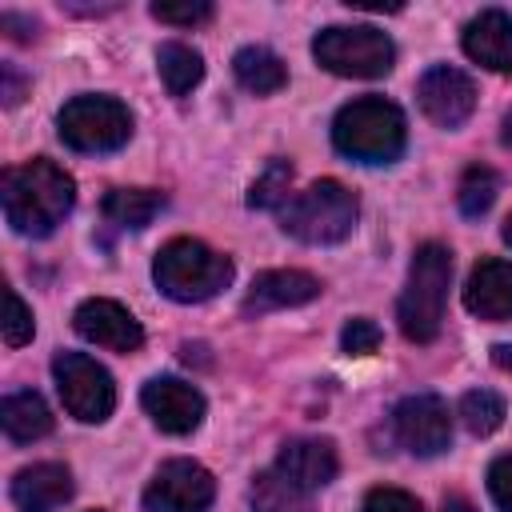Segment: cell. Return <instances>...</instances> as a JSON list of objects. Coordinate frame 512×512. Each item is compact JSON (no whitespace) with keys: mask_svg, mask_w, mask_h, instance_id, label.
I'll return each instance as SVG.
<instances>
[{"mask_svg":"<svg viewBox=\"0 0 512 512\" xmlns=\"http://www.w3.org/2000/svg\"><path fill=\"white\" fill-rule=\"evenodd\" d=\"M164 208V192L156 188H112L104 196V220L120 232H140Z\"/></svg>","mask_w":512,"mask_h":512,"instance_id":"cell-21","label":"cell"},{"mask_svg":"<svg viewBox=\"0 0 512 512\" xmlns=\"http://www.w3.org/2000/svg\"><path fill=\"white\" fill-rule=\"evenodd\" d=\"M216 500V480L196 460H168L156 468L152 484L144 488L148 512H208Z\"/></svg>","mask_w":512,"mask_h":512,"instance_id":"cell-10","label":"cell"},{"mask_svg":"<svg viewBox=\"0 0 512 512\" xmlns=\"http://www.w3.org/2000/svg\"><path fill=\"white\" fill-rule=\"evenodd\" d=\"M144 412L152 416V424L168 436H188L192 428H200L204 420V396L200 388L176 380V376H152L140 392Z\"/></svg>","mask_w":512,"mask_h":512,"instance_id":"cell-12","label":"cell"},{"mask_svg":"<svg viewBox=\"0 0 512 512\" xmlns=\"http://www.w3.org/2000/svg\"><path fill=\"white\" fill-rule=\"evenodd\" d=\"M72 328H76L88 344L108 348V352H136V348L144 344L140 320H136L124 304L104 300V296L84 300V304L76 308V316H72Z\"/></svg>","mask_w":512,"mask_h":512,"instance_id":"cell-13","label":"cell"},{"mask_svg":"<svg viewBox=\"0 0 512 512\" xmlns=\"http://www.w3.org/2000/svg\"><path fill=\"white\" fill-rule=\"evenodd\" d=\"M364 512H424V504L404 488H372L364 496Z\"/></svg>","mask_w":512,"mask_h":512,"instance_id":"cell-29","label":"cell"},{"mask_svg":"<svg viewBox=\"0 0 512 512\" xmlns=\"http://www.w3.org/2000/svg\"><path fill=\"white\" fill-rule=\"evenodd\" d=\"M0 200H4V220L12 224V232H20V236H48L72 212L76 180L60 164L36 156V160H24L16 168H4Z\"/></svg>","mask_w":512,"mask_h":512,"instance_id":"cell-1","label":"cell"},{"mask_svg":"<svg viewBox=\"0 0 512 512\" xmlns=\"http://www.w3.org/2000/svg\"><path fill=\"white\" fill-rule=\"evenodd\" d=\"M320 296V280L312 272H300V268H268L252 280L248 296H244V316H264V312H276V308H300L308 300Z\"/></svg>","mask_w":512,"mask_h":512,"instance_id":"cell-14","label":"cell"},{"mask_svg":"<svg viewBox=\"0 0 512 512\" xmlns=\"http://www.w3.org/2000/svg\"><path fill=\"white\" fill-rule=\"evenodd\" d=\"M392 432L412 456H440L452 444V412L436 392H416L392 408Z\"/></svg>","mask_w":512,"mask_h":512,"instance_id":"cell-9","label":"cell"},{"mask_svg":"<svg viewBox=\"0 0 512 512\" xmlns=\"http://www.w3.org/2000/svg\"><path fill=\"white\" fill-rule=\"evenodd\" d=\"M464 52L500 76H512V16L500 8H484L464 24Z\"/></svg>","mask_w":512,"mask_h":512,"instance_id":"cell-17","label":"cell"},{"mask_svg":"<svg viewBox=\"0 0 512 512\" xmlns=\"http://www.w3.org/2000/svg\"><path fill=\"white\" fill-rule=\"evenodd\" d=\"M28 340H32V312H28V304L20 300V292L8 288V292H4V344H8V348H20V344H28Z\"/></svg>","mask_w":512,"mask_h":512,"instance_id":"cell-27","label":"cell"},{"mask_svg":"<svg viewBox=\"0 0 512 512\" xmlns=\"http://www.w3.org/2000/svg\"><path fill=\"white\" fill-rule=\"evenodd\" d=\"M152 16L156 20H164V24H204L208 16H212V4L208 0H188V4H152Z\"/></svg>","mask_w":512,"mask_h":512,"instance_id":"cell-30","label":"cell"},{"mask_svg":"<svg viewBox=\"0 0 512 512\" xmlns=\"http://www.w3.org/2000/svg\"><path fill=\"white\" fill-rule=\"evenodd\" d=\"M500 236H504V244H508V248H512V216H508V220H504V228H500Z\"/></svg>","mask_w":512,"mask_h":512,"instance_id":"cell-37","label":"cell"},{"mask_svg":"<svg viewBox=\"0 0 512 512\" xmlns=\"http://www.w3.org/2000/svg\"><path fill=\"white\" fill-rule=\"evenodd\" d=\"M232 72H236L240 88H248V92H256V96H272V92H280V88L288 84L284 60H280L272 48H264V44L240 48V52L232 56Z\"/></svg>","mask_w":512,"mask_h":512,"instance_id":"cell-19","label":"cell"},{"mask_svg":"<svg viewBox=\"0 0 512 512\" xmlns=\"http://www.w3.org/2000/svg\"><path fill=\"white\" fill-rule=\"evenodd\" d=\"M248 500H252V512H316L312 500H308V492H304L300 484H292V480H288L284 472H276V468L256 472Z\"/></svg>","mask_w":512,"mask_h":512,"instance_id":"cell-23","label":"cell"},{"mask_svg":"<svg viewBox=\"0 0 512 512\" xmlns=\"http://www.w3.org/2000/svg\"><path fill=\"white\" fill-rule=\"evenodd\" d=\"M0 80H4V92H0V96H4V104H20V96H24V80L16 76V68H12V64H4V68H0Z\"/></svg>","mask_w":512,"mask_h":512,"instance_id":"cell-33","label":"cell"},{"mask_svg":"<svg viewBox=\"0 0 512 512\" xmlns=\"http://www.w3.org/2000/svg\"><path fill=\"white\" fill-rule=\"evenodd\" d=\"M492 364L504 368V372H512V344H496L492 348Z\"/></svg>","mask_w":512,"mask_h":512,"instance_id":"cell-35","label":"cell"},{"mask_svg":"<svg viewBox=\"0 0 512 512\" xmlns=\"http://www.w3.org/2000/svg\"><path fill=\"white\" fill-rule=\"evenodd\" d=\"M464 308L480 320H512V264L508 260H480L472 272H468V284H464Z\"/></svg>","mask_w":512,"mask_h":512,"instance_id":"cell-16","label":"cell"},{"mask_svg":"<svg viewBox=\"0 0 512 512\" xmlns=\"http://www.w3.org/2000/svg\"><path fill=\"white\" fill-rule=\"evenodd\" d=\"M156 68H160V80H164L168 96H188L204 80V56L192 44H180V40H164L156 48Z\"/></svg>","mask_w":512,"mask_h":512,"instance_id":"cell-22","label":"cell"},{"mask_svg":"<svg viewBox=\"0 0 512 512\" xmlns=\"http://www.w3.org/2000/svg\"><path fill=\"white\" fill-rule=\"evenodd\" d=\"M52 376H56V392H60L68 416H76L84 424H100L112 416L116 384L104 364H96L84 352H60L52 360Z\"/></svg>","mask_w":512,"mask_h":512,"instance_id":"cell-8","label":"cell"},{"mask_svg":"<svg viewBox=\"0 0 512 512\" xmlns=\"http://www.w3.org/2000/svg\"><path fill=\"white\" fill-rule=\"evenodd\" d=\"M0 28H4L12 40H20V44L36 40V32H40V24H36L32 16H20V12H0Z\"/></svg>","mask_w":512,"mask_h":512,"instance_id":"cell-32","label":"cell"},{"mask_svg":"<svg viewBox=\"0 0 512 512\" xmlns=\"http://www.w3.org/2000/svg\"><path fill=\"white\" fill-rule=\"evenodd\" d=\"M72 500V472L64 464H28L12 476V504L20 512H56Z\"/></svg>","mask_w":512,"mask_h":512,"instance_id":"cell-18","label":"cell"},{"mask_svg":"<svg viewBox=\"0 0 512 512\" xmlns=\"http://www.w3.org/2000/svg\"><path fill=\"white\" fill-rule=\"evenodd\" d=\"M500 144L512 152V108L504 112V124H500Z\"/></svg>","mask_w":512,"mask_h":512,"instance_id":"cell-36","label":"cell"},{"mask_svg":"<svg viewBox=\"0 0 512 512\" xmlns=\"http://www.w3.org/2000/svg\"><path fill=\"white\" fill-rule=\"evenodd\" d=\"M488 492L496 500L500 512H512V452L508 456H496L488 464Z\"/></svg>","mask_w":512,"mask_h":512,"instance_id":"cell-31","label":"cell"},{"mask_svg":"<svg viewBox=\"0 0 512 512\" xmlns=\"http://www.w3.org/2000/svg\"><path fill=\"white\" fill-rule=\"evenodd\" d=\"M152 280L168 300L200 304L232 284V260L192 236H176L156 252Z\"/></svg>","mask_w":512,"mask_h":512,"instance_id":"cell-4","label":"cell"},{"mask_svg":"<svg viewBox=\"0 0 512 512\" xmlns=\"http://www.w3.org/2000/svg\"><path fill=\"white\" fill-rule=\"evenodd\" d=\"M0 424L16 444H32L52 432V412L40 392H12L0 404Z\"/></svg>","mask_w":512,"mask_h":512,"instance_id":"cell-20","label":"cell"},{"mask_svg":"<svg viewBox=\"0 0 512 512\" xmlns=\"http://www.w3.org/2000/svg\"><path fill=\"white\" fill-rule=\"evenodd\" d=\"M276 472H284L292 484H300L304 492L312 488H324L336 480L340 472V456H336V444L332 440H320V436H296L280 448L276 456Z\"/></svg>","mask_w":512,"mask_h":512,"instance_id":"cell-15","label":"cell"},{"mask_svg":"<svg viewBox=\"0 0 512 512\" xmlns=\"http://www.w3.org/2000/svg\"><path fill=\"white\" fill-rule=\"evenodd\" d=\"M288 184H292V164L288 160H268L264 172L248 188V208H280V204H288Z\"/></svg>","mask_w":512,"mask_h":512,"instance_id":"cell-26","label":"cell"},{"mask_svg":"<svg viewBox=\"0 0 512 512\" xmlns=\"http://www.w3.org/2000/svg\"><path fill=\"white\" fill-rule=\"evenodd\" d=\"M356 216L360 204L352 188H344L340 180H316L284 204L280 228L300 244H340L356 228Z\"/></svg>","mask_w":512,"mask_h":512,"instance_id":"cell-5","label":"cell"},{"mask_svg":"<svg viewBox=\"0 0 512 512\" xmlns=\"http://www.w3.org/2000/svg\"><path fill=\"white\" fill-rule=\"evenodd\" d=\"M332 144L356 164H392L408 144L404 112L384 96H360L336 112Z\"/></svg>","mask_w":512,"mask_h":512,"instance_id":"cell-2","label":"cell"},{"mask_svg":"<svg viewBox=\"0 0 512 512\" xmlns=\"http://www.w3.org/2000/svg\"><path fill=\"white\" fill-rule=\"evenodd\" d=\"M444 512H476V508H472V500L464 492H448L444 496Z\"/></svg>","mask_w":512,"mask_h":512,"instance_id":"cell-34","label":"cell"},{"mask_svg":"<svg viewBox=\"0 0 512 512\" xmlns=\"http://www.w3.org/2000/svg\"><path fill=\"white\" fill-rule=\"evenodd\" d=\"M56 132L76 152H116L132 136V112L116 96H76L60 108Z\"/></svg>","mask_w":512,"mask_h":512,"instance_id":"cell-7","label":"cell"},{"mask_svg":"<svg viewBox=\"0 0 512 512\" xmlns=\"http://www.w3.org/2000/svg\"><path fill=\"white\" fill-rule=\"evenodd\" d=\"M504 416H508V408H504V400L492 388H472L460 400V424L472 436H492L504 424Z\"/></svg>","mask_w":512,"mask_h":512,"instance_id":"cell-25","label":"cell"},{"mask_svg":"<svg viewBox=\"0 0 512 512\" xmlns=\"http://www.w3.org/2000/svg\"><path fill=\"white\" fill-rule=\"evenodd\" d=\"M312 56H316V64L328 68L332 76L376 80V76L392 72V64H396V44L388 40V32H380V28H372V24H332V28L316 32Z\"/></svg>","mask_w":512,"mask_h":512,"instance_id":"cell-6","label":"cell"},{"mask_svg":"<svg viewBox=\"0 0 512 512\" xmlns=\"http://www.w3.org/2000/svg\"><path fill=\"white\" fill-rule=\"evenodd\" d=\"M380 328H376V320H368V316H356V320H348L344 324V332H340V348H344V356H372L376 348H380Z\"/></svg>","mask_w":512,"mask_h":512,"instance_id":"cell-28","label":"cell"},{"mask_svg":"<svg viewBox=\"0 0 512 512\" xmlns=\"http://www.w3.org/2000/svg\"><path fill=\"white\" fill-rule=\"evenodd\" d=\"M496 192H500V176L488 164H468L464 176H460V188H456V204H460V212L468 220H476V216H484L492 208Z\"/></svg>","mask_w":512,"mask_h":512,"instance_id":"cell-24","label":"cell"},{"mask_svg":"<svg viewBox=\"0 0 512 512\" xmlns=\"http://www.w3.org/2000/svg\"><path fill=\"white\" fill-rule=\"evenodd\" d=\"M416 100L424 108V116L440 128H460L472 108H476V84L468 72L452 68V64H436L420 76L416 84Z\"/></svg>","mask_w":512,"mask_h":512,"instance_id":"cell-11","label":"cell"},{"mask_svg":"<svg viewBox=\"0 0 512 512\" xmlns=\"http://www.w3.org/2000/svg\"><path fill=\"white\" fill-rule=\"evenodd\" d=\"M448 284H452V252L444 244H436V240L420 244L412 252L408 284H404L400 304H396L400 332L412 344H432L440 336L444 304H448Z\"/></svg>","mask_w":512,"mask_h":512,"instance_id":"cell-3","label":"cell"}]
</instances>
